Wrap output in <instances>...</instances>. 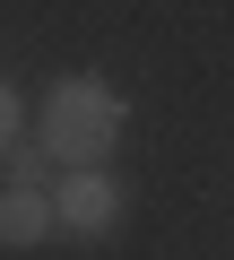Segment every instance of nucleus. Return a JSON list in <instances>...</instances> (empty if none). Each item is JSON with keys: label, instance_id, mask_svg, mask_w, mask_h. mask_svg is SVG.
Listing matches in <instances>:
<instances>
[{"label": "nucleus", "instance_id": "5", "mask_svg": "<svg viewBox=\"0 0 234 260\" xmlns=\"http://www.w3.org/2000/svg\"><path fill=\"white\" fill-rule=\"evenodd\" d=\"M9 148H18V87L0 78V165H9Z\"/></svg>", "mask_w": 234, "mask_h": 260}, {"label": "nucleus", "instance_id": "2", "mask_svg": "<svg viewBox=\"0 0 234 260\" xmlns=\"http://www.w3.org/2000/svg\"><path fill=\"white\" fill-rule=\"evenodd\" d=\"M52 208H61L70 234H113V225H122V182H113V174H70L52 191Z\"/></svg>", "mask_w": 234, "mask_h": 260}, {"label": "nucleus", "instance_id": "3", "mask_svg": "<svg viewBox=\"0 0 234 260\" xmlns=\"http://www.w3.org/2000/svg\"><path fill=\"white\" fill-rule=\"evenodd\" d=\"M61 225V208H52V191H0V251H35L44 234Z\"/></svg>", "mask_w": 234, "mask_h": 260}, {"label": "nucleus", "instance_id": "4", "mask_svg": "<svg viewBox=\"0 0 234 260\" xmlns=\"http://www.w3.org/2000/svg\"><path fill=\"white\" fill-rule=\"evenodd\" d=\"M9 174H18V191H44V174H61V165H52L35 139H18V148H9Z\"/></svg>", "mask_w": 234, "mask_h": 260}, {"label": "nucleus", "instance_id": "1", "mask_svg": "<svg viewBox=\"0 0 234 260\" xmlns=\"http://www.w3.org/2000/svg\"><path fill=\"white\" fill-rule=\"evenodd\" d=\"M122 121H130L122 87H113V78H95V70H78V78H52L44 121H35V148H44L61 174H104L113 139H122Z\"/></svg>", "mask_w": 234, "mask_h": 260}]
</instances>
